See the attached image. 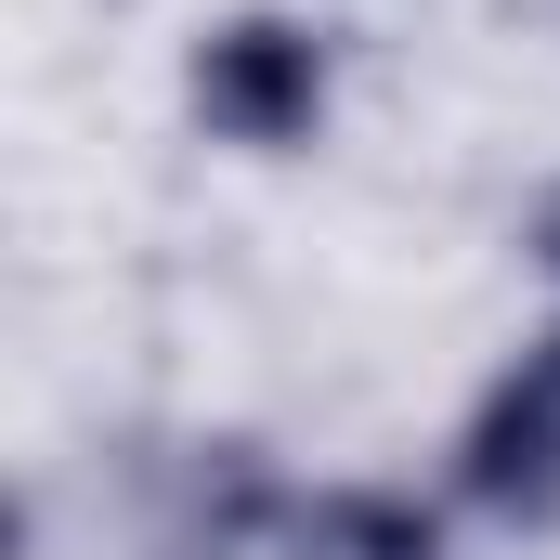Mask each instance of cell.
<instances>
[{
    "label": "cell",
    "instance_id": "6da1fadb",
    "mask_svg": "<svg viewBox=\"0 0 560 560\" xmlns=\"http://www.w3.org/2000/svg\"><path fill=\"white\" fill-rule=\"evenodd\" d=\"M196 118L222 143H248V156L313 143V118H326V26H300V13H222L196 39Z\"/></svg>",
    "mask_w": 560,
    "mask_h": 560
},
{
    "label": "cell",
    "instance_id": "7a4b0ae2",
    "mask_svg": "<svg viewBox=\"0 0 560 560\" xmlns=\"http://www.w3.org/2000/svg\"><path fill=\"white\" fill-rule=\"evenodd\" d=\"M456 482H469V509H495V522H560V326L522 339V365L469 405Z\"/></svg>",
    "mask_w": 560,
    "mask_h": 560
},
{
    "label": "cell",
    "instance_id": "3957f363",
    "mask_svg": "<svg viewBox=\"0 0 560 560\" xmlns=\"http://www.w3.org/2000/svg\"><path fill=\"white\" fill-rule=\"evenodd\" d=\"M287 560H443V522L405 482H326L287 509Z\"/></svg>",
    "mask_w": 560,
    "mask_h": 560
},
{
    "label": "cell",
    "instance_id": "277c9868",
    "mask_svg": "<svg viewBox=\"0 0 560 560\" xmlns=\"http://www.w3.org/2000/svg\"><path fill=\"white\" fill-rule=\"evenodd\" d=\"M522 261H535V275L560 287V183H548V196H535V209H522Z\"/></svg>",
    "mask_w": 560,
    "mask_h": 560
}]
</instances>
